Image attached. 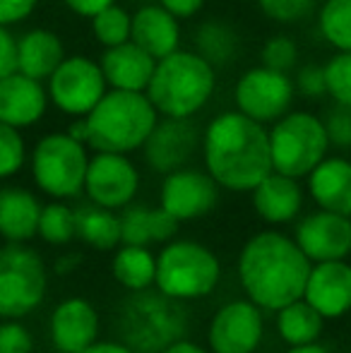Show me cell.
Returning <instances> with one entry per match:
<instances>
[{
    "instance_id": "obj_1",
    "label": "cell",
    "mask_w": 351,
    "mask_h": 353,
    "mask_svg": "<svg viewBox=\"0 0 351 353\" xmlns=\"http://www.w3.org/2000/svg\"><path fill=\"white\" fill-rule=\"evenodd\" d=\"M205 171L221 190L250 192L272 173L270 130L241 111H224L202 130Z\"/></svg>"
},
{
    "instance_id": "obj_2",
    "label": "cell",
    "mask_w": 351,
    "mask_h": 353,
    "mask_svg": "<svg viewBox=\"0 0 351 353\" xmlns=\"http://www.w3.org/2000/svg\"><path fill=\"white\" fill-rule=\"evenodd\" d=\"M313 262L294 238L279 231H260L243 243L236 262V274L245 298L263 310L279 307L303 298Z\"/></svg>"
},
{
    "instance_id": "obj_3",
    "label": "cell",
    "mask_w": 351,
    "mask_h": 353,
    "mask_svg": "<svg viewBox=\"0 0 351 353\" xmlns=\"http://www.w3.org/2000/svg\"><path fill=\"white\" fill-rule=\"evenodd\" d=\"M159 118L145 92L108 89L92 113L85 116L87 147L92 152H140Z\"/></svg>"
},
{
    "instance_id": "obj_4",
    "label": "cell",
    "mask_w": 351,
    "mask_h": 353,
    "mask_svg": "<svg viewBox=\"0 0 351 353\" xmlns=\"http://www.w3.org/2000/svg\"><path fill=\"white\" fill-rule=\"evenodd\" d=\"M217 89V68L200 53L178 51L159 58L147 87V97L161 118L190 121L210 103Z\"/></svg>"
},
{
    "instance_id": "obj_5",
    "label": "cell",
    "mask_w": 351,
    "mask_h": 353,
    "mask_svg": "<svg viewBox=\"0 0 351 353\" xmlns=\"http://www.w3.org/2000/svg\"><path fill=\"white\" fill-rule=\"evenodd\" d=\"M190 312L185 303L161 293L159 288L137 291L123 301L118 310V339L135 353H161L185 339Z\"/></svg>"
},
{
    "instance_id": "obj_6",
    "label": "cell",
    "mask_w": 351,
    "mask_h": 353,
    "mask_svg": "<svg viewBox=\"0 0 351 353\" xmlns=\"http://www.w3.org/2000/svg\"><path fill=\"white\" fill-rule=\"evenodd\" d=\"M221 281V262L214 250L200 241L174 238L157 252V281L154 288L190 303L207 298L217 291Z\"/></svg>"
},
{
    "instance_id": "obj_7",
    "label": "cell",
    "mask_w": 351,
    "mask_h": 353,
    "mask_svg": "<svg viewBox=\"0 0 351 353\" xmlns=\"http://www.w3.org/2000/svg\"><path fill=\"white\" fill-rule=\"evenodd\" d=\"M89 147L70 132H48L34 144L29 154L32 181L51 200H77L85 195Z\"/></svg>"
},
{
    "instance_id": "obj_8",
    "label": "cell",
    "mask_w": 351,
    "mask_h": 353,
    "mask_svg": "<svg viewBox=\"0 0 351 353\" xmlns=\"http://www.w3.org/2000/svg\"><path fill=\"white\" fill-rule=\"evenodd\" d=\"M330 137L323 118L308 111H289L270 128L272 171L291 178L308 173L328 157Z\"/></svg>"
},
{
    "instance_id": "obj_9",
    "label": "cell",
    "mask_w": 351,
    "mask_h": 353,
    "mask_svg": "<svg viewBox=\"0 0 351 353\" xmlns=\"http://www.w3.org/2000/svg\"><path fill=\"white\" fill-rule=\"evenodd\" d=\"M48 270L27 243L0 245V320H22L43 305Z\"/></svg>"
},
{
    "instance_id": "obj_10",
    "label": "cell",
    "mask_w": 351,
    "mask_h": 353,
    "mask_svg": "<svg viewBox=\"0 0 351 353\" xmlns=\"http://www.w3.org/2000/svg\"><path fill=\"white\" fill-rule=\"evenodd\" d=\"M46 92L61 113L85 118L108 92V82L99 61L87 56H66V61L46 79Z\"/></svg>"
},
{
    "instance_id": "obj_11",
    "label": "cell",
    "mask_w": 351,
    "mask_h": 353,
    "mask_svg": "<svg viewBox=\"0 0 351 353\" xmlns=\"http://www.w3.org/2000/svg\"><path fill=\"white\" fill-rule=\"evenodd\" d=\"M296 97V84L289 72L272 70L267 65L250 68L239 77L234 87L236 111L253 121L272 125L291 111Z\"/></svg>"
},
{
    "instance_id": "obj_12",
    "label": "cell",
    "mask_w": 351,
    "mask_h": 353,
    "mask_svg": "<svg viewBox=\"0 0 351 353\" xmlns=\"http://www.w3.org/2000/svg\"><path fill=\"white\" fill-rule=\"evenodd\" d=\"M140 183V168L135 166L130 154L94 152L87 166L85 197L94 205L121 212L135 202Z\"/></svg>"
},
{
    "instance_id": "obj_13",
    "label": "cell",
    "mask_w": 351,
    "mask_h": 353,
    "mask_svg": "<svg viewBox=\"0 0 351 353\" xmlns=\"http://www.w3.org/2000/svg\"><path fill=\"white\" fill-rule=\"evenodd\" d=\"M265 336L263 307L250 298H234L217 307L207 327V349L212 353H255Z\"/></svg>"
},
{
    "instance_id": "obj_14",
    "label": "cell",
    "mask_w": 351,
    "mask_h": 353,
    "mask_svg": "<svg viewBox=\"0 0 351 353\" xmlns=\"http://www.w3.org/2000/svg\"><path fill=\"white\" fill-rule=\"evenodd\" d=\"M219 183L205 168L183 166L164 176L159 188V207L178 221H195L207 216L219 202Z\"/></svg>"
},
{
    "instance_id": "obj_15",
    "label": "cell",
    "mask_w": 351,
    "mask_h": 353,
    "mask_svg": "<svg viewBox=\"0 0 351 353\" xmlns=\"http://www.w3.org/2000/svg\"><path fill=\"white\" fill-rule=\"evenodd\" d=\"M202 147V132L192 121L181 118H159L145 147L140 149L147 168L159 176L190 166L192 157Z\"/></svg>"
},
{
    "instance_id": "obj_16",
    "label": "cell",
    "mask_w": 351,
    "mask_h": 353,
    "mask_svg": "<svg viewBox=\"0 0 351 353\" xmlns=\"http://www.w3.org/2000/svg\"><path fill=\"white\" fill-rule=\"evenodd\" d=\"M294 241L310 262L347 260L351 252V216L318 210L296 223Z\"/></svg>"
},
{
    "instance_id": "obj_17",
    "label": "cell",
    "mask_w": 351,
    "mask_h": 353,
    "mask_svg": "<svg viewBox=\"0 0 351 353\" xmlns=\"http://www.w3.org/2000/svg\"><path fill=\"white\" fill-rule=\"evenodd\" d=\"M101 320L92 301L70 296L61 301L48 320V339L58 353H80L99 339Z\"/></svg>"
},
{
    "instance_id": "obj_18",
    "label": "cell",
    "mask_w": 351,
    "mask_h": 353,
    "mask_svg": "<svg viewBox=\"0 0 351 353\" xmlns=\"http://www.w3.org/2000/svg\"><path fill=\"white\" fill-rule=\"evenodd\" d=\"M46 84L32 79L19 70L0 77V123H8L19 130L37 125L48 111Z\"/></svg>"
},
{
    "instance_id": "obj_19",
    "label": "cell",
    "mask_w": 351,
    "mask_h": 353,
    "mask_svg": "<svg viewBox=\"0 0 351 353\" xmlns=\"http://www.w3.org/2000/svg\"><path fill=\"white\" fill-rule=\"evenodd\" d=\"M303 298L325 320L351 312V265L344 260L313 262Z\"/></svg>"
},
{
    "instance_id": "obj_20",
    "label": "cell",
    "mask_w": 351,
    "mask_h": 353,
    "mask_svg": "<svg viewBox=\"0 0 351 353\" xmlns=\"http://www.w3.org/2000/svg\"><path fill=\"white\" fill-rule=\"evenodd\" d=\"M99 65L108 82V89H123V92H147L150 79L154 74L157 58L150 56L145 48L135 41H126L121 46L103 48Z\"/></svg>"
},
{
    "instance_id": "obj_21",
    "label": "cell",
    "mask_w": 351,
    "mask_h": 353,
    "mask_svg": "<svg viewBox=\"0 0 351 353\" xmlns=\"http://www.w3.org/2000/svg\"><path fill=\"white\" fill-rule=\"evenodd\" d=\"M181 19L161 3H145L132 12V41L157 61L181 48Z\"/></svg>"
},
{
    "instance_id": "obj_22",
    "label": "cell",
    "mask_w": 351,
    "mask_h": 353,
    "mask_svg": "<svg viewBox=\"0 0 351 353\" xmlns=\"http://www.w3.org/2000/svg\"><path fill=\"white\" fill-rule=\"evenodd\" d=\"M253 195V210L265 223L281 226V223L294 221L303 207V188L299 178L284 176V173L272 171L258 185L250 190Z\"/></svg>"
},
{
    "instance_id": "obj_23",
    "label": "cell",
    "mask_w": 351,
    "mask_h": 353,
    "mask_svg": "<svg viewBox=\"0 0 351 353\" xmlns=\"http://www.w3.org/2000/svg\"><path fill=\"white\" fill-rule=\"evenodd\" d=\"M41 202L22 185L0 188V238L5 243H29L39 236Z\"/></svg>"
},
{
    "instance_id": "obj_24",
    "label": "cell",
    "mask_w": 351,
    "mask_h": 353,
    "mask_svg": "<svg viewBox=\"0 0 351 353\" xmlns=\"http://www.w3.org/2000/svg\"><path fill=\"white\" fill-rule=\"evenodd\" d=\"M308 192L320 210L351 216V161L325 157L308 173Z\"/></svg>"
},
{
    "instance_id": "obj_25",
    "label": "cell",
    "mask_w": 351,
    "mask_h": 353,
    "mask_svg": "<svg viewBox=\"0 0 351 353\" xmlns=\"http://www.w3.org/2000/svg\"><path fill=\"white\" fill-rule=\"evenodd\" d=\"M66 56V43L51 29H27L17 37V70L43 84Z\"/></svg>"
},
{
    "instance_id": "obj_26",
    "label": "cell",
    "mask_w": 351,
    "mask_h": 353,
    "mask_svg": "<svg viewBox=\"0 0 351 353\" xmlns=\"http://www.w3.org/2000/svg\"><path fill=\"white\" fill-rule=\"evenodd\" d=\"M75 223L77 238L92 250L108 252L121 245V214L118 212L87 200L75 207Z\"/></svg>"
},
{
    "instance_id": "obj_27",
    "label": "cell",
    "mask_w": 351,
    "mask_h": 353,
    "mask_svg": "<svg viewBox=\"0 0 351 353\" xmlns=\"http://www.w3.org/2000/svg\"><path fill=\"white\" fill-rule=\"evenodd\" d=\"M111 274L128 293L154 288L157 255L150 245H118L113 252Z\"/></svg>"
},
{
    "instance_id": "obj_28",
    "label": "cell",
    "mask_w": 351,
    "mask_h": 353,
    "mask_svg": "<svg viewBox=\"0 0 351 353\" xmlns=\"http://www.w3.org/2000/svg\"><path fill=\"white\" fill-rule=\"evenodd\" d=\"M195 48L192 51L200 53L210 65L226 68L236 61L241 51V37L229 22L224 19H207L192 34Z\"/></svg>"
},
{
    "instance_id": "obj_29",
    "label": "cell",
    "mask_w": 351,
    "mask_h": 353,
    "mask_svg": "<svg viewBox=\"0 0 351 353\" xmlns=\"http://www.w3.org/2000/svg\"><path fill=\"white\" fill-rule=\"evenodd\" d=\"M323 325L325 317L305 298H299L277 310V332L289 346L318 341L323 334Z\"/></svg>"
},
{
    "instance_id": "obj_30",
    "label": "cell",
    "mask_w": 351,
    "mask_h": 353,
    "mask_svg": "<svg viewBox=\"0 0 351 353\" xmlns=\"http://www.w3.org/2000/svg\"><path fill=\"white\" fill-rule=\"evenodd\" d=\"M39 238L46 245L61 248L77 238L75 223V207H70L66 200H51L41 207L39 216Z\"/></svg>"
},
{
    "instance_id": "obj_31",
    "label": "cell",
    "mask_w": 351,
    "mask_h": 353,
    "mask_svg": "<svg viewBox=\"0 0 351 353\" xmlns=\"http://www.w3.org/2000/svg\"><path fill=\"white\" fill-rule=\"evenodd\" d=\"M318 27L330 46L351 53V0H325L318 12Z\"/></svg>"
},
{
    "instance_id": "obj_32",
    "label": "cell",
    "mask_w": 351,
    "mask_h": 353,
    "mask_svg": "<svg viewBox=\"0 0 351 353\" xmlns=\"http://www.w3.org/2000/svg\"><path fill=\"white\" fill-rule=\"evenodd\" d=\"M92 34L103 48L121 46L132 39V12L113 3L92 17Z\"/></svg>"
},
{
    "instance_id": "obj_33",
    "label": "cell",
    "mask_w": 351,
    "mask_h": 353,
    "mask_svg": "<svg viewBox=\"0 0 351 353\" xmlns=\"http://www.w3.org/2000/svg\"><path fill=\"white\" fill-rule=\"evenodd\" d=\"M29 159L27 142L19 128L0 123V181H10L24 168Z\"/></svg>"
},
{
    "instance_id": "obj_34",
    "label": "cell",
    "mask_w": 351,
    "mask_h": 353,
    "mask_svg": "<svg viewBox=\"0 0 351 353\" xmlns=\"http://www.w3.org/2000/svg\"><path fill=\"white\" fill-rule=\"evenodd\" d=\"M121 214V245H152V207L132 202Z\"/></svg>"
},
{
    "instance_id": "obj_35",
    "label": "cell",
    "mask_w": 351,
    "mask_h": 353,
    "mask_svg": "<svg viewBox=\"0 0 351 353\" xmlns=\"http://www.w3.org/2000/svg\"><path fill=\"white\" fill-rule=\"evenodd\" d=\"M328 77V97H332L334 103L351 106V53L339 51L325 65Z\"/></svg>"
},
{
    "instance_id": "obj_36",
    "label": "cell",
    "mask_w": 351,
    "mask_h": 353,
    "mask_svg": "<svg viewBox=\"0 0 351 353\" xmlns=\"http://www.w3.org/2000/svg\"><path fill=\"white\" fill-rule=\"evenodd\" d=\"M260 61H263V65L272 68V70L289 72L296 65V61H299V46L286 34H277V37H270L265 41L263 51H260Z\"/></svg>"
},
{
    "instance_id": "obj_37",
    "label": "cell",
    "mask_w": 351,
    "mask_h": 353,
    "mask_svg": "<svg viewBox=\"0 0 351 353\" xmlns=\"http://www.w3.org/2000/svg\"><path fill=\"white\" fill-rule=\"evenodd\" d=\"M318 0H258L267 19L277 24H296L315 10Z\"/></svg>"
},
{
    "instance_id": "obj_38",
    "label": "cell",
    "mask_w": 351,
    "mask_h": 353,
    "mask_svg": "<svg viewBox=\"0 0 351 353\" xmlns=\"http://www.w3.org/2000/svg\"><path fill=\"white\" fill-rule=\"evenodd\" d=\"M325 130L330 137V147L349 149L351 147V106L334 103L323 118Z\"/></svg>"
},
{
    "instance_id": "obj_39",
    "label": "cell",
    "mask_w": 351,
    "mask_h": 353,
    "mask_svg": "<svg viewBox=\"0 0 351 353\" xmlns=\"http://www.w3.org/2000/svg\"><path fill=\"white\" fill-rule=\"evenodd\" d=\"M0 353H34V336L19 320L0 322Z\"/></svg>"
},
{
    "instance_id": "obj_40",
    "label": "cell",
    "mask_w": 351,
    "mask_h": 353,
    "mask_svg": "<svg viewBox=\"0 0 351 353\" xmlns=\"http://www.w3.org/2000/svg\"><path fill=\"white\" fill-rule=\"evenodd\" d=\"M296 92L308 99H320L328 94V77H325V65H303L296 72Z\"/></svg>"
},
{
    "instance_id": "obj_41",
    "label": "cell",
    "mask_w": 351,
    "mask_h": 353,
    "mask_svg": "<svg viewBox=\"0 0 351 353\" xmlns=\"http://www.w3.org/2000/svg\"><path fill=\"white\" fill-rule=\"evenodd\" d=\"M181 221L164 207H152V243H169L178 236Z\"/></svg>"
},
{
    "instance_id": "obj_42",
    "label": "cell",
    "mask_w": 351,
    "mask_h": 353,
    "mask_svg": "<svg viewBox=\"0 0 351 353\" xmlns=\"http://www.w3.org/2000/svg\"><path fill=\"white\" fill-rule=\"evenodd\" d=\"M39 8V0H0V24L14 27L34 14Z\"/></svg>"
},
{
    "instance_id": "obj_43",
    "label": "cell",
    "mask_w": 351,
    "mask_h": 353,
    "mask_svg": "<svg viewBox=\"0 0 351 353\" xmlns=\"http://www.w3.org/2000/svg\"><path fill=\"white\" fill-rule=\"evenodd\" d=\"M17 70V37L0 24V77Z\"/></svg>"
},
{
    "instance_id": "obj_44",
    "label": "cell",
    "mask_w": 351,
    "mask_h": 353,
    "mask_svg": "<svg viewBox=\"0 0 351 353\" xmlns=\"http://www.w3.org/2000/svg\"><path fill=\"white\" fill-rule=\"evenodd\" d=\"M157 3L164 5L169 12H174L178 19H190L205 8L207 0H157Z\"/></svg>"
},
{
    "instance_id": "obj_45",
    "label": "cell",
    "mask_w": 351,
    "mask_h": 353,
    "mask_svg": "<svg viewBox=\"0 0 351 353\" xmlns=\"http://www.w3.org/2000/svg\"><path fill=\"white\" fill-rule=\"evenodd\" d=\"M63 3H66V8L70 10V12L92 19L94 14L101 12V10L108 8V5H113L116 0H63Z\"/></svg>"
},
{
    "instance_id": "obj_46",
    "label": "cell",
    "mask_w": 351,
    "mask_h": 353,
    "mask_svg": "<svg viewBox=\"0 0 351 353\" xmlns=\"http://www.w3.org/2000/svg\"><path fill=\"white\" fill-rule=\"evenodd\" d=\"M80 353H135V351L123 344L121 339H97L92 346H87Z\"/></svg>"
},
{
    "instance_id": "obj_47",
    "label": "cell",
    "mask_w": 351,
    "mask_h": 353,
    "mask_svg": "<svg viewBox=\"0 0 351 353\" xmlns=\"http://www.w3.org/2000/svg\"><path fill=\"white\" fill-rule=\"evenodd\" d=\"M161 353H212L210 349H205V346H200L197 341H190L185 336V339L176 341V344H171L169 349H164Z\"/></svg>"
},
{
    "instance_id": "obj_48",
    "label": "cell",
    "mask_w": 351,
    "mask_h": 353,
    "mask_svg": "<svg viewBox=\"0 0 351 353\" xmlns=\"http://www.w3.org/2000/svg\"><path fill=\"white\" fill-rule=\"evenodd\" d=\"M77 267H80V255H77V252H68V255L58 257L53 270H56V274H70Z\"/></svg>"
},
{
    "instance_id": "obj_49",
    "label": "cell",
    "mask_w": 351,
    "mask_h": 353,
    "mask_svg": "<svg viewBox=\"0 0 351 353\" xmlns=\"http://www.w3.org/2000/svg\"><path fill=\"white\" fill-rule=\"evenodd\" d=\"M286 353H328L325 346H320L318 341H310V344H299V346H289Z\"/></svg>"
}]
</instances>
